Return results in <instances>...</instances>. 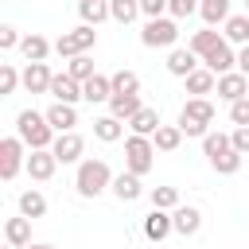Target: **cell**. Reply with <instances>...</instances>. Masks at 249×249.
<instances>
[{
  "label": "cell",
  "instance_id": "obj_1",
  "mask_svg": "<svg viewBox=\"0 0 249 249\" xmlns=\"http://www.w3.org/2000/svg\"><path fill=\"white\" fill-rule=\"evenodd\" d=\"M16 136L31 148V152H47L51 144H54V128L47 124V113H35V109H23L19 117H16Z\"/></svg>",
  "mask_w": 249,
  "mask_h": 249
},
{
  "label": "cell",
  "instance_id": "obj_2",
  "mask_svg": "<svg viewBox=\"0 0 249 249\" xmlns=\"http://www.w3.org/2000/svg\"><path fill=\"white\" fill-rule=\"evenodd\" d=\"M214 117H218V109H214L210 97H187V105L179 109V128H183V136H198L202 140L210 132Z\"/></svg>",
  "mask_w": 249,
  "mask_h": 249
},
{
  "label": "cell",
  "instance_id": "obj_3",
  "mask_svg": "<svg viewBox=\"0 0 249 249\" xmlns=\"http://www.w3.org/2000/svg\"><path fill=\"white\" fill-rule=\"evenodd\" d=\"M113 171H109V163L105 160H82L78 163V175H74V187H78V195L82 198H97L105 187H113Z\"/></svg>",
  "mask_w": 249,
  "mask_h": 249
},
{
  "label": "cell",
  "instance_id": "obj_4",
  "mask_svg": "<svg viewBox=\"0 0 249 249\" xmlns=\"http://www.w3.org/2000/svg\"><path fill=\"white\" fill-rule=\"evenodd\" d=\"M152 163H156V144H152V136H128L124 140V171H132V175H148L152 171Z\"/></svg>",
  "mask_w": 249,
  "mask_h": 249
},
{
  "label": "cell",
  "instance_id": "obj_5",
  "mask_svg": "<svg viewBox=\"0 0 249 249\" xmlns=\"http://www.w3.org/2000/svg\"><path fill=\"white\" fill-rule=\"evenodd\" d=\"M93 43H97V27L78 23L74 31H62V35L54 39V54H58V58H78V54H86Z\"/></svg>",
  "mask_w": 249,
  "mask_h": 249
},
{
  "label": "cell",
  "instance_id": "obj_6",
  "mask_svg": "<svg viewBox=\"0 0 249 249\" xmlns=\"http://www.w3.org/2000/svg\"><path fill=\"white\" fill-rule=\"evenodd\" d=\"M140 43H144V47H175V43H179V23H175L171 16L148 19L144 31H140Z\"/></svg>",
  "mask_w": 249,
  "mask_h": 249
},
{
  "label": "cell",
  "instance_id": "obj_7",
  "mask_svg": "<svg viewBox=\"0 0 249 249\" xmlns=\"http://www.w3.org/2000/svg\"><path fill=\"white\" fill-rule=\"evenodd\" d=\"M23 140L19 136H4L0 140V179L8 183V179H16L19 175V167H27V156H23Z\"/></svg>",
  "mask_w": 249,
  "mask_h": 249
},
{
  "label": "cell",
  "instance_id": "obj_8",
  "mask_svg": "<svg viewBox=\"0 0 249 249\" xmlns=\"http://www.w3.org/2000/svg\"><path fill=\"white\" fill-rule=\"evenodd\" d=\"M51 152H54V160H58V163H82L86 140H82L78 132H58V136H54V144H51Z\"/></svg>",
  "mask_w": 249,
  "mask_h": 249
},
{
  "label": "cell",
  "instance_id": "obj_9",
  "mask_svg": "<svg viewBox=\"0 0 249 249\" xmlns=\"http://www.w3.org/2000/svg\"><path fill=\"white\" fill-rule=\"evenodd\" d=\"M218 97L222 101H241V97H249V78L241 74V70H230V74H222L218 78Z\"/></svg>",
  "mask_w": 249,
  "mask_h": 249
},
{
  "label": "cell",
  "instance_id": "obj_10",
  "mask_svg": "<svg viewBox=\"0 0 249 249\" xmlns=\"http://www.w3.org/2000/svg\"><path fill=\"white\" fill-rule=\"evenodd\" d=\"M202 62H206V70H210V74H218V78H222V74H230V70H237V54H233V47H230L226 39H222V43H218Z\"/></svg>",
  "mask_w": 249,
  "mask_h": 249
},
{
  "label": "cell",
  "instance_id": "obj_11",
  "mask_svg": "<svg viewBox=\"0 0 249 249\" xmlns=\"http://www.w3.org/2000/svg\"><path fill=\"white\" fill-rule=\"evenodd\" d=\"M51 82H54V74H51L47 62H27V70H23V89L27 93H51Z\"/></svg>",
  "mask_w": 249,
  "mask_h": 249
},
{
  "label": "cell",
  "instance_id": "obj_12",
  "mask_svg": "<svg viewBox=\"0 0 249 249\" xmlns=\"http://www.w3.org/2000/svg\"><path fill=\"white\" fill-rule=\"evenodd\" d=\"M51 97L62 101V105H78V101H86V97H82V82H74L70 74H54V82H51Z\"/></svg>",
  "mask_w": 249,
  "mask_h": 249
},
{
  "label": "cell",
  "instance_id": "obj_13",
  "mask_svg": "<svg viewBox=\"0 0 249 249\" xmlns=\"http://www.w3.org/2000/svg\"><path fill=\"white\" fill-rule=\"evenodd\" d=\"M171 222H175V233L195 237V233L202 230V210H198V206H175V210H171Z\"/></svg>",
  "mask_w": 249,
  "mask_h": 249
},
{
  "label": "cell",
  "instance_id": "obj_14",
  "mask_svg": "<svg viewBox=\"0 0 249 249\" xmlns=\"http://www.w3.org/2000/svg\"><path fill=\"white\" fill-rule=\"evenodd\" d=\"M167 233H175L171 210H156V206H152V214L144 218V237H148V241H163Z\"/></svg>",
  "mask_w": 249,
  "mask_h": 249
},
{
  "label": "cell",
  "instance_id": "obj_15",
  "mask_svg": "<svg viewBox=\"0 0 249 249\" xmlns=\"http://www.w3.org/2000/svg\"><path fill=\"white\" fill-rule=\"evenodd\" d=\"M167 70H171L175 78H187V74L198 70V54H195L191 47H171V54H167Z\"/></svg>",
  "mask_w": 249,
  "mask_h": 249
},
{
  "label": "cell",
  "instance_id": "obj_16",
  "mask_svg": "<svg viewBox=\"0 0 249 249\" xmlns=\"http://www.w3.org/2000/svg\"><path fill=\"white\" fill-rule=\"evenodd\" d=\"M140 109H144L140 93H113V97H109V113H113L117 121H124V124H128V121H132Z\"/></svg>",
  "mask_w": 249,
  "mask_h": 249
},
{
  "label": "cell",
  "instance_id": "obj_17",
  "mask_svg": "<svg viewBox=\"0 0 249 249\" xmlns=\"http://www.w3.org/2000/svg\"><path fill=\"white\" fill-rule=\"evenodd\" d=\"M47 124H51L54 132H74V124H78V109H74V105L54 101V105L47 109Z\"/></svg>",
  "mask_w": 249,
  "mask_h": 249
},
{
  "label": "cell",
  "instance_id": "obj_18",
  "mask_svg": "<svg viewBox=\"0 0 249 249\" xmlns=\"http://www.w3.org/2000/svg\"><path fill=\"white\" fill-rule=\"evenodd\" d=\"M4 237H8V245L12 249H27L31 245V218H8L4 222Z\"/></svg>",
  "mask_w": 249,
  "mask_h": 249
},
{
  "label": "cell",
  "instance_id": "obj_19",
  "mask_svg": "<svg viewBox=\"0 0 249 249\" xmlns=\"http://www.w3.org/2000/svg\"><path fill=\"white\" fill-rule=\"evenodd\" d=\"M54 167H58V160H54V152L47 148V152H31L27 156V171H31V179H39V183H47L51 175H54Z\"/></svg>",
  "mask_w": 249,
  "mask_h": 249
},
{
  "label": "cell",
  "instance_id": "obj_20",
  "mask_svg": "<svg viewBox=\"0 0 249 249\" xmlns=\"http://www.w3.org/2000/svg\"><path fill=\"white\" fill-rule=\"evenodd\" d=\"M183 82H187V93H195V97H206V93H214V89H218V74H210L206 66H198V70H195V74H187Z\"/></svg>",
  "mask_w": 249,
  "mask_h": 249
},
{
  "label": "cell",
  "instance_id": "obj_21",
  "mask_svg": "<svg viewBox=\"0 0 249 249\" xmlns=\"http://www.w3.org/2000/svg\"><path fill=\"white\" fill-rule=\"evenodd\" d=\"M113 195H117L121 202H136V198L144 195V187H140V175H132V171H121V175L113 179Z\"/></svg>",
  "mask_w": 249,
  "mask_h": 249
},
{
  "label": "cell",
  "instance_id": "obj_22",
  "mask_svg": "<svg viewBox=\"0 0 249 249\" xmlns=\"http://www.w3.org/2000/svg\"><path fill=\"white\" fill-rule=\"evenodd\" d=\"M78 16H82V23H89V27H97V23L113 19L109 0H78Z\"/></svg>",
  "mask_w": 249,
  "mask_h": 249
},
{
  "label": "cell",
  "instance_id": "obj_23",
  "mask_svg": "<svg viewBox=\"0 0 249 249\" xmlns=\"http://www.w3.org/2000/svg\"><path fill=\"white\" fill-rule=\"evenodd\" d=\"M19 51H23V58H27V62H47V54L54 51V43H47L43 35H35V31H31V35H23Z\"/></svg>",
  "mask_w": 249,
  "mask_h": 249
},
{
  "label": "cell",
  "instance_id": "obj_24",
  "mask_svg": "<svg viewBox=\"0 0 249 249\" xmlns=\"http://www.w3.org/2000/svg\"><path fill=\"white\" fill-rule=\"evenodd\" d=\"M82 97H86L89 105H97V101H109V97H113V82H109L105 74H93L89 82H82Z\"/></svg>",
  "mask_w": 249,
  "mask_h": 249
},
{
  "label": "cell",
  "instance_id": "obj_25",
  "mask_svg": "<svg viewBox=\"0 0 249 249\" xmlns=\"http://www.w3.org/2000/svg\"><path fill=\"white\" fill-rule=\"evenodd\" d=\"M128 128H132V136H156V128H160V113H156L152 105H144V109L128 121Z\"/></svg>",
  "mask_w": 249,
  "mask_h": 249
},
{
  "label": "cell",
  "instance_id": "obj_26",
  "mask_svg": "<svg viewBox=\"0 0 249 249\" xmlns=\"http://www.w3.org/2000/svg\"><path fill=\"white\" fill-rule=\"evenodd\" d=\"M93 136H97V140H105V144H113V140H121V136H124V124H121L113 113H105V117H97V121H93Z\"/></svg>",
  "mask_w": 249,
  "mask_h": 249
},
{
  "label": "cell",
  "instance_id": "obj_27",
  "mask_svg": "<svg viewBox=\"0 0 249 249\" xmlns=\"http://www.w3.org/2000/svg\"><path fill=\"white\" fill-rule=\"evenodd\" d=\"M152 144H156V152H175L183 144V128L179 124H160L156 136H152Z\"/></svg>",
  "mask_w": 249,
  "mask_h": 249
},
{
  "label": "cell",
  "instance_id": "obj_28",
  "mask_svg": "<svg viewBox=\"0 0 249 249\" xmlns=\"http://www.w3.org/2000/svg\"><path fill=\"white\" fill-rule=\"evenodd\" d=\"M222 39L226 43H237V47H249V16H230Z\"/></svg>",
  "mask_w": 249,
  "mask_h": 249
},
{
  "label": "cell",
  "instance_id": "obj_29",
  "mask_svg": "<svg viewBox=\"0 0 249 249\" xmlns=\"http://www.w3.org/2000/svg\"><path fill=\"white\" fill-rule=\"evenodd\" d=\"M198 16L206 19V27L226 23L230 19V0H198Z\"/></svg>",
  "mask_w": 249,
  "mask_h": 249
},
{
  "label": "cell",
  "instance_id": "obj_30",
  "mask_svg": "<svg viewBox=\"0 0 249 249\" xmlns=\"http://www.w3.org/2000/svg\"><path fill=\"white\" fill-rule=\"evenodd\" d=\"M218 43H222V35H218L214 27H202V31H195V35H191V43H187V47H191L198 58H206V54H210Z\"/></svg>",
  "mask_w": 249,
  "mask_h": 249
},
{
  "label": "cell",
  "instance_id": "obj_31",
  "mask_svg": "<svg viewBox=\"0 0 249 249\" xmlns=\"http://www.w3.org/2000/svg\"><path fill=\"white\" fill-rule=\"evenodd\" d=\"M19 214H23V218H31V222H35V218H43V214H47V198H43L35 187H31V191H23V195H19Z\"/></svg>",
  "mask_w": 249,
  "mask_h": 249
},
{
  "label": "cell",
  "instance_id": "obj_32",
  "mask_svg": "<svg viewBox=\"0 0 249 249\" xmlns=\"http://www.w3.org/2000/svg\"><path fill=\"white\" fill-rule=\"evenodd\" d=\"M233 148V140L226 136V132H206L202 136V156L206 160H214V156H222V152H230Z\"/></svg>",
  "mask_w": 249,
  "mask_h": 249
},
{
  "label": "cell",
  "instance_id": "obj_33",
  "mask_svg": "<svg viewBox=\"0 0 249 249\" xmlns=\"http://www.w3.org/2000/svg\"><path fill=\"white\" fill-rule=\"evenodd\" d=\"M109 82H113V93H140L136 70H117V74H109Z\"/></svg>",
  "mask_w": 249,
  "mask_h": 249
},
{
  "label": "cell",
  "instance_id": "obj_34",
  "mask_svg": "<svg viewBox=\"0 0 249 249\" xmlns=\"http://www.w3.org/2000/svg\"><path fill=\"white\" fill-rule=\"evenodd\" d=\"M241 160H245V156H241L237 148H230V152H222V156H214V160H210V167H214L218 175H233V171L241 167Z\"/></svg>",
  "mask_w": 249,
  "mask_h": 249
},
{
  "label": "cell",
  "instance_id": "obj_35",
  "mask_svg": "<svg viewBox=\"0 0 249 249\" xmlns=\"http://www.w3.org/2000/svg\"><path fill=\"white\" fill-rule=\"evenodd\" d=\"M109 12L117 23H132L140 16V0H109Z\"/></svg>",
  "mask_w": 249,
  "mask_h": 249
},
{
  "label": "cell",
  "instance_id": "obj_36",
  "mask_svg": "<svg viewBox=\"0 0 249 249\" xmlns=\"http://www.w3.org/2000/svg\"><path fill=\"white\" fill-rule=\"evenodd\" d=\"M66 74H70L74 82H89V78H93L97 70H93V58H89V54H78V58H70Z\"/></svg>",
  "mask_w": 249,
  "mask_h": 249
},
{
  "label": "cell",
  "instance_id": "obj_37",
  "mask_svg": "<svg viewBox=\"0 0 249 249\" xmlns=\"http://www.w3.org/2000/svg\"><path fill=\"white\" fill-rule=\"evenodd\" d=\"M152 206L156 210H175L183 202H179V191L175 187H152Z\"/></svg>",
  "mask_w": 249,
  "mask_h": 249
},
{
  "label": "cell",
  "instance_id": "obj_38",
  "mask_svg": "<svg viewBox=\"0 0 249 249\" xmlns=\"http://www.w3.org/2000/svg\"><path fill=\"white\" fill-rule=\"evenodd\" d=\"M19 82H23V74H19L12 62H4V66H0V93H4V97H8V93H16V86H19Z\"/></svg>",
  "mask_w": 249,
  "mask_h": 249
},
{
  "label": "cell",
  "instance_id": "obj_39",
  "mask_svg": "<svg viewBox=\"0 0 249 249\" xmlns=\"http://www.w3.org/2000/svg\"><path fill=\"white\" fill-rule=\"evenodd\" d=\"M167 12L171 19H187L191 12H198V0H167Z\"/></svg>",
  "mask_w": 249,
  "mask_h": 249
},
{
  "label": "cell",
  "instance_id": "obj_40",
  "mask_svg": "<svg viewBox=\"0 0 249 249\" xmlns=\"http://www.w3.org/2000/svg\"><path fill=\"white\" fill-rule=\"evenodd\" d=\"M230 121H233L237 128H249V97H241V101L230 105Z\"/></svg>",
  "mask_w": 249,
  "mask_h": 249
},
{
  "label": "cell",
  "instance_id": "obj_41",
  "mask_svg": "<svg viewBox=\"0 0 249 249\" xmlns=\"http://www.w3.org/2000/svg\"><path fill=\"white\" fill-rule=\"evenodd\" d=\"M140 12H144L148 19H160V16L167 12V0H140Z\"/></svg>",
  "mask_w": 249,
  "mask_h": 249
},
{
  "label": "cell",
  "instance_id": "obj_42",
  "mask_svg": "<svg viewBox=\"0 0 249 249\" xmlns=\"http://www.w3.org/2000/svg\"><path fill=\"white\" fill-rule=\"evenodd\" d=\"M19 43H23V39H19V31H16V27H0V47H4V51L19 47Z\"/></svg>",
  "mask_w": 249,
  "mask_h": 249
},
{
  "label": "cell",
  "instance_id": "obj_43",
  "mask_svg": "<svg viewBox=\"0 0 249 249\" xmlns=\"http://www.w3.org/2000/svg\"><path fill=\"white\" fill-rule=\"evenodd\" d=\"M230 140H233V148H237L241 156H249V128H233Z\"/></svg>",
  "mask_w": 249,
  "mask_h": 249
},
{
  "label": "cell",
  "instance_id": "obj_44",
  "mask_svg": "<svg viewBox=\"0 0 249 249\" xmlns=\"http://www.w3.org/2000/svg\"><path fill=\"white\" fill-rule=\"evenodd\" d=\"M237 70L249 78V47H241V51H237Z\"/></svg>",
  "mask_w": 249,
  "mask_h": 249
},
{
  "label": "cell",
  "instance_id": "obj_45",
  "mask_svg": "<svg viewBox=\"0 0 249 249\" xmlns=\"http://www.w3.org/2000/svg\"><path fill=\"white\" fill-rule=\"evenodd\" d=\"M27 249H54V245H27Z\"/></svg>",
  "mask_w": 249,
  "mask_h": 249
},
{
  "label": "cell",
  "instance_id": "obj_46",
  "mask_svg": "<svg viewBox=\"0 0 249 249\" xmlns=\"http://www.w3.org/2000/svg\"><path fill=\"white\" fill-rule=\"evenodd\" d=\"M245 16H249V0H245Z\"/></svg>",
  "mask_w": 249,
  "mask_h": 249
},
{
  "label": "cell",
  "instance_id": "obj_47",
  "mask_svg": "<svg viewBox=\"0 0 249 249\" xmlns=\"http://www.w3.org/2000/svg\"><path fill=\"white\" fill-rule=\"evenodd\" d=\"M8 249H12V245H8Z\"/></svg>",
  "mask_w": 249,
  "mask_h": 249
}]
</instances>
